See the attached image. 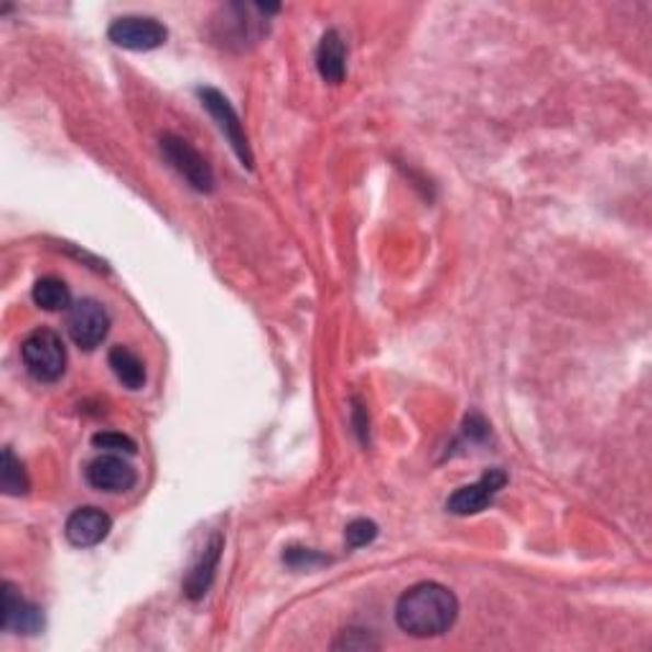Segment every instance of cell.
I'll list each match as a JSON object with an SVG mask.
<instances>
[{
    "instance_id": "3",
    "label": "cell",
    "mask_w": 652,
    "mask_h": 652,
    "mask_svg": "<svg viewBox=\"0 0 652 652\" xmlns=\"http://www.w3.org/2000/svg\"><path fill=\"white\" fill-rule=\"evenodd\" d=\"M107 38L128 52H153L167 44L169 28L151 15H123L107 28Z\"/></svg>"
},
{
    "instance_id": "18",
    "label": "cell",
    "mask_w": 652,
    "mask_h": 652,
    "mask_svg": "<svg viewBox=\"0 0 652 652\" xmlns=\"http://www.w3.org/2000/svg\"><path fill=\"white\" fill-rule=\"evenodd\" d=\"M377 538V525L367 517H359V521H352L344 530V540H347L350 548H363L367 544H373Z\"/></svg>"
},
{
    "instance_id": "12",
    "label": "cell",
    "mask_w": 652,
    "mask_h": 652,
    "mask_svg": "<svg viewBox=\"0 0 652 652\" xmlns=\"http://www.w3.org/2000/svg\"><path fill=\"white\" fill-rule=\"evenodd\" d=\"M222 551H225V538L219 536V533H215V536L209 538V544L202 548L199 559L192 563V569H188L184 579V594L192 602H199L202 596L209 592L211 581H215V573L219 569V559H222Z\"/></svg>"
},
{
    "instance_id": "21",
    "label": "cell",
    "mask_w": 652,
    "mask_h": 652,
    "mask_svg": "<svg viewBox=\"0 0 652 652\" xmlns=\"http://www.w3.org/2000/svg\"><path fill=\"white\" fill-rule=\"evenodd\" d=\"M352 423H355V431L359 434V442L365 446L370 444V415H367V408L355 400V408H352Z\"/></svg>"
},
{
    "instance_id": "20",
    "label": "cell",
    "mask_w": 652,
    "mask_h": 652,
    "mask_svg": "<svg viewBox=\"0 0 652 652\" xmlns=\"http://www.w3.org/2000/svg\"><path fill=\"white\" fill-rule=\"evenodd\" d=\"M283 561H286L290 569H313V565L327 563L329 559L317 551H311V548H288V551L283 553Z\"/></svg>"
},
{
    "instance_id": "14",
    "label": "cell",
    "mask_w": 652,
    "mask_h": 652,
    "mask_svg": "<svg viewBox=\"0 0 652 652\" xmlns=\"http://www.w3.org/2000/svg\"><path fill=\"white\" fill-rule=\"evenodd\" d=\"M107 363L113 367L117 380L128 390H144L146 385V365L136 352L128 347H113L107 355Z\"/></svg>"
},
{
    "instance_id": "11",
    "label": "cell",
    "mask_w": 652,
    "mask_h": 652,
    "mask_svg": "<svg viewBox=\"0 0 652 652\" xmlns=\"http://www.w3.org/2000/svg\"><path fill=\"white\" fill-rule=\"evenodd\" d=\"M253 11L255 5H227V21L217 23V26L222 28V34L217 36L219 42L225 46H238V49H245L248 44H255L258 38L263 36V28L268 26V15H265V19H250Z\"/></svg>"
},
{
    "instance_id": "19",
    "label": "cell",
    "mask_w": 652,
    "mask_h": 652,
    "mask_svg": "<svg viewBox=\"0 0 652 652\" xmlns=\"http://www.w3.org/2000/svg\"><path fill=\"white\" fill-rule=\"evenodd\" d=\"M334 650H377V642L367 630H342L340 638L334 640Z\"/></svg>"
},
{
    "instance_id": "2",
    "label": "cell",
    "mask_w": 652,
    "mask_h": 652,
    "mask_svg": "<svg viewBox=\"0 0 652 652\" xmlns=\"http://www.w3.org/2000/svg\"><path fill=\"white\" fill-rule=\"evenodd\" d=\"M21 359L38 382H57L67 370V347L52 329H36L21 344Z\"/></svg>"
},
{
    "instance_id": "17",
    "label": "cell",
    "mask_w": 652,
    "mask_h": 652,
    "mask_svg": "<svg viewBox=\"0 0 652 652\" xmlns=\"http://www.w3.org/2000/svg\"><path fill=\"white\" fill-rule=\"evenodd\" d=\"M92 446L105 454H128V457L138 451V444L130 436L117 434V431H100V434H94Z\"/></svg>"
},
{
    "instance_id": "8",
    "label": "cell",
    "mask_w": 652,
    "mask_h": 652,
    "mask_svg": "<svg viewBox=\"0 0 652 652\" xmlns=\"http://www.w3.org/2000/svg\"><path fill=\"white\" fill-rule=\"evenodd\" d=\"M90 487L100 492L121 494L130 492L138 482V471L130 461H125L121 454H102V457L92 459L88 469H84Z\"/></svg>"
},
{
    "instance_id": "6",
    "label": "cell",
    "mask_w": 652,
    "mask_h": 652,
    "mask_svg": "<svg viewBox=\"0 0 652 652\" xmlns=\"http://www.w3.org/2000/svg\"><path fill=\"white\" fill-rule=\"evenodd\" d=\"M69 336L80 350H94L105 342L110 332V313L94 298H82L69 309Z\"/></svg>"
},
{
    "instance_id": "1",
    "label": "cell",
    "mask_w": 652,
    "mask_h": 652,
    "mask_svg": "<svg viewBox=\"0 0 652 652\" xmlns=\"http://www.w3.org/2000/svg\"><path fill=\"white\" fill-rule=\"evenodd\" d=\"M459 617V599L451 588L436 581H423L400 594L396 622L411 638H442Z\"/></svg>"
},
{
    "instance_id": "5",
    "label": "cell",
    "mask_w": 652,
    "mask_h": 652,
    "mask_svg": "<svg viewBox=\"0 0 652 652\" xmlns=\"http://www.w3.org/2000/svg\"><path fill=\"white\" fill-rule=\"evenodd\" d=\"M161 153L196 192L209 194L211 188H215V171H211L207 159H204L188 140L167 133V136L161 138Z\"/></svg>"
},
{
    "instance_id": "4",
    "label": "cell",
    "mask_w": 652,
    "mask_h": 652,
    "mask_svg": "<svg viewBox=\"0 0 652 652\" xmlns=\"http://www.w3.org/2000/svg\"><path fill=\"white\" fill-rule=\"evenodd\" d=\"M196 94H199L202 105L207 107V113L217 121L219 130L225 133V138L230 140L232 151L238 153L242 167L253 169V151H250L248 133H245V128H242V121H240L238 110L232 107V102L215 88H199L196 90Z\"/></svg>"
},
{
    "instance_id": "10",
    "label": "cell",
    "mask_w": 652,
    "mask_h": 652,
    "mask_svg": "<svg viewBox=\"0 0 652 652\" xmlns=\"http://www.w3.org/2000/svg\"><path fill=\"white\" fill-rule=\"evenodd\" d=\"M113 517L100 507H80L67 517L65 533L67 540L77 548H94L110 536Z\"/></svg>"
},
{
    "instance_id": "22",
    "label": "cell",
    "mask_w": 652,
    "mask_h": 652,
    "mask_svg": "<svg viewBox=\"0 0 652 652\" xmlns=\"http://www.w3.org/2000/svg\"><path fill=\"white\" fill-rule=\"evenodd\" d=\"M465 434L469 442H484V438L490 436V423H487L479 413H471L465 421Z\"/></svg>"
},
{
    "instance_id": "13",
    "label": "cell",
    "mask_w": 652,
    "mask_h": 652,
    "mask_svg": "<svg viewBox=\"0 0 652 652\" xmlns=\"http://www.w3.org/2000/svg\"><path fill=\"white\" fill-rule=\"evenodd\" d=\"M317 69L321 80L329 84H340L344 75H347V44H344V38L336 28H329L321 36L317 49Z\"/></svg>"
},
{
    "instance_id": "16",
    "label": "cell",
    "mask_w": 652,
    "mask_h": 652,
    "mask_svg": "<svg viewBox=\"0 0 652 652\" xmlns=\"http://www.w3.org/2000/svg\"><path fill=\"white\" fill-rule=\"evenodd\" d=\"M0 487H3L8 497H21L31 487L26 469H23V461L15 457L11 446H5L3 459H0Z\"/></svg>"
},
{
    "instance_id": "7",
    "label": "cell",
    "mask_w": 652,
    "mask_h": 652,
    "mask_svg": "<svg viewBox=\"0 0 652 652\" xmlns=\"http://www.w3.org/2000/svg\"><path fill=\"white\" fill-rule=\"evenodd\" d=\"M507 474L502 469H490L484 471L477 482L459 487L457 492L446 500V510L451 515H477L487 510L494 502V497L505 490Z\"/></svg>"
},
{
    "instance_id": "15",
    "label": "cell",
    "mask_w": 652,
    "mask_h": 652,
    "mask_svg": "<svg viewBox=\"0 0 652 652\" xmlns=\"http://www.w3.org/2000/svg\"><path fill=\"white\" fill-rule=\"evenodd\" d=\"M34 304L44 311H65L72 309V294H69V286L61 278L46 276L38 278L34 286Z\"/></svg>"
},
{
    "instance_id": "9",
    "label": "cell",
    "mask_w": 652,
    "mask_h": 652,
    "mask_svg": "<svg viewBox=\"0 0 652 652\" xmlns=\"http://www.w3.org/2000/svg\"><path fill=\"white\" fill-rule=\"evenodd\" d=\"M0 627L5 632L38 634L44 630V611L31 604L11 581H3V611H0Z\"/></svg>"
}]
</instances>
